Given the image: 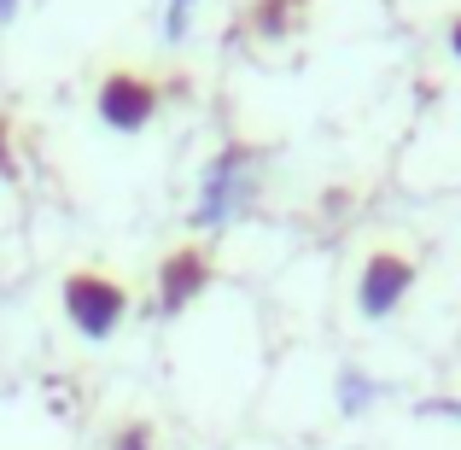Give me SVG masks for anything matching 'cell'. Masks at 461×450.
I'll list each match as a JSON object with an SVG mask.
<instances>
[{"mask_svg":"<svg viewBox=\"0 0 461 450\" xmlns=\"http://www.w3.org/2000/svg\"><path fill=\"white\" fill-rule=\"evenodd\" d=\"M251 193H258V152L251 147H222L211 164H204L199 205H193V228L234 223V216L251 205Z\"/></svg>","mask_w":461,"mask_h":450,"instance_id":"cell-1","label":"cell"},{"mask_svg":"<svg viewBox=\"0 0 461 450\" xmlns=\"http://www.w3.org/2000/svg\"><path fill=\"white\" fill-rule=\"evenodd\" d=\"M123 310H129L123 287L105 281V275H70L65 281V316H70V327H77L82 339H94V345L123 327Z\"/></svg>","mask_w":461,"mask_h":450,"instance_id":"cell-2","label":"cell"},{"mask_svg":"<svg viewBox=\"0 0 461 450\" xmlns=\"http://www.w3.org/2000/svg\"><path fill=\"white\" fill-rule=\"evenodd\" d=\"M94 112H100L105 129H117V135H135V129L152 124L158 94H152V82L129 77V70H112V77L100 82V100H94Z\"/></svg>","mask_w":461,"mask_h":450,"instance_id":"cell-3","label":"cell"},{"mask_svg":"<svg viewBox=\"0 0 461 450\" xmlns=\"http://www.w3.org/2000/svg\"><path fill=\"white\" fill-rule=\"evenodd\" d=\"M204 281H211V263H204L193 246L169 252V258L158 263V310H164V316H181L193 298L204 293Z\"/></svg>","mask_w":461,"mask_h":450,"instance_id":"cell-4","label":"cell"},{"mask_svg":"<svg viewBox=\"0 0 461 450\" xmlns=\"http://www.w3.org/2000/svg\"><path fill=\"white\" fill-rule=\"evenodd\" d=\"M403 293H409V263L403 258H374L368 270H362L357 298H362V310H368V316H385Z\"/></svg>","mask_w":461,"mask_h":450,"instance_id":"cell-5","label":"cell"},{"mask_svg":"<svg viewBox=\"0 0 461 450\" xmlns=\"http://www.w3.org/2000/svg\"><path fill=\"white\" fill-rule=\"evenodd\" d=\"M368 398H374V386L362 381V374H339V404H345V416H357V409H368Z\"/></svg>","mask_w":461,"mask_h":450,"instance_id":"cell-6","label":"cell"},{"mask_svg":"<svg viewBox=\"0 0 461 450\" xmlns=\"http://www.w3.org/2000/svg\"><path fill=\"white\" fill-rule=\"evenodd\" d=\"M193 23V0H169V18H164V41H181Z\"/></svg>","mask_w":461,"mask_h":450,"instance_id":"cell-7","label":"cell"},{"mask_svg":"<svg viewBox=\"0 0 461 450\" xmlns=\"http://www.w3.org/2000/svg\"><path fill=\"white\" fill-rule=\"evenodd\" d=\"M112 450H152V433H147V427H123Z\"/></svg>","mask_w":461,"mask_h":450,"instance_id":"cell-8","label":"cell"},{"mask_svg":"<svg viewBox=\"0 0 461 450\" xmlns=\"http://www.w3.org/2000/svg\"><path fill=\"white\" fill-rule=\"evenodd\" d=\"M0 176H18V158H12V141H6V129H0Z\"/></svg>","mask_w":461,"mask_h":450,"instance_id":"cell-9","label":"cell"},{"mask_svg":"<svg viewBox=\"0 0 461 450\" xmlns=\"http://www.w3.org/2000/svg\"><path fill=\"white\" fill-rule=\"evenodd\" d=\"M18 18V0H0V23H12Z\"/></svg>","mask_w":461,"mask_h":450,"instance_id":"cell-10","label":"cell"},{"mask_svg":"<svg viewBox=\"0 0 461 450\" xmlns=\"http://www.w3.org/2000/svg\"><path fill=\"white\" fill-rule=\"evenodd\" d=\"M456 53H461V30H456Z\"/></svg>","mask_w":461,"mask_h":450,"instance_id":"cell-11","label":"cell"}]
</instances>
